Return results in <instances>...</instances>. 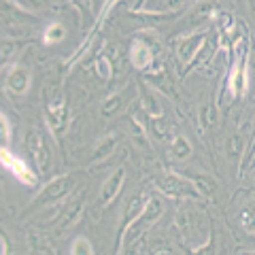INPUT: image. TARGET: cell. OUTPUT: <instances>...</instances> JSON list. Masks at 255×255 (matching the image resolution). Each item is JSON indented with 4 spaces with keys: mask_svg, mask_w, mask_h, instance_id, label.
I'll return each instance as SVG.
<instances>
[{
    "mask_svg": "<svg viewBox=\"0 0 255 255\" xmlns=\"http://www.w3.org/2000/svg\"><path fill=\"white\" fill-rule=\"evenodd\" d=\"M75 185V179L70 177V174H66V177H58V179H53L47 183V187L38 194L36 198V206H41V204H51V202H58L60 198H64L68 194L70 189H73Z\"/></svg>",
    "mask_w": 255,
    "mask_h": 255,
    "instance_id": "277c9868",
    "label": "cell"
},
{
    "mask_svg": "<svg viewBox=\"0 0 255 255\" xmlns=\"http://www.w3.org/2000/svg\"><path fill=\"white\" fill-rule=\"evenodd\" d=\"M70 255H94V247L87 241L85 236H79L73 241V247H70Z\"/></svg>",
    "mask_w": 255,
    "mask_h": 255,
    "instance_id": "5bb4252c",
    "label": "cell"
},
{
    "mask_svg": "<svg viewBox=\"0 0 255 255\" xmlns=\"http://www.w3.org/2000/svg\"><path fill=\"white\" fill-rule=\"evenodd\" d=\"M245 75H247V66H245V62L241 58L234 64L232 73H230V90H232V94H238V92L245 90V85H247Z\"/></svg>",
    "mask_w": 255,
    "mask_h": 255,
    "instance_id": "30bf717a",
    "label": "cell"
},
{
    "mask_svg": "<svg viewBox=\"0 0 255 255\" xmlns=\"http://www.w3.org/2000/svg\"><path fill=\"white\" fill-rule=\"evenodd\" d=\"M183 2H185V0H162V6L164 9H177V6Z\"/></svg>",
    "mask_w": 255,
    "mask_h": 255,
    "instance_id": "44dd1931",
    "label": "cell"
},
{
    "mask_svg": "<svg viewBox=\"0 0 255 255\" xmlns=\"http://www.w3.org/2000/svg\"><path fill=\"white\" fill-rule=\"evenodd\" d=\"M119 105H122V96H119V94H113V98H109L105 105H102V113H105V115H113Z\"/></svg>",
    "mask_w": 255,
    "mask_h": 255,
    "instance_id": "ffe728a7",
    "label": "cell"
},
{
    "mask_svg": "<svg viewBox=\"0 0 255 255\" xmlns=\"http://www.w3.org/2000/svg\"><path fill=\"white\" fill-rule=\"evenodd\" d=\"M124 177H126V170L124 168H117L111 177L107 179V183L102 185V189H100V204L102 206H107V204H111L117 198V194H119V189H122V185H124Z\"/></svg>",
    "mask_w": 255,
    "mask_h": 255,
    "instance_id": "8992f818",
    "label": "cell"
},
{
    "mask_svg": "<svg viewBox=\"0 0 255 255\" xmlns=\"http://www.w3.org/2000/svg\"><path fill=\"white\" fill-rule=\"evenodd\" d=\"M170 151H172V155L177 157L179 162H183V159H187L191 155V145H189V140L185 136H177V138H172Z\"/></svg>",
    "mask_w": 255,
    "mask_h": 255,
    "instance_id": "4fadbf2b",
    "label": "cell"
},
{
    "mask_svg": "<svg viewBox=\"0 0 255 255\" xmlns=\"http://www.w3.org/2000/svg\"><path fill=\"white\" fill-rule=\"evenodd\" d=\"M126 255H147V243H145V238H138V241L130 243Z\"/></svg>",
    "mask_w": 255,
    "mask_h": 255,
    "instance_id": "d6986e66",
    "label": "cell"
},
{
    "mask_svg": "<svg viewBox=\"0 0 255 255\" xmlns=\"http://www.w3.org/2000/svg\"><path fill=\"white\" fill-rule=\"evenodd\" d=\"M15 49V43H4L2 45V60H6V55H11Z\"/></svg>",
    "mask_w": 255,
    "mask_h": 255,
    "instance_id": "7402d4cb",
    "label": "cell"
},
{
    "mask_svg": "<svg viewBox=\"0 0 255 255\" xmlns=\"http://www.w3.org/2000/svg\"><path fill=\"white\" fill-rule=\"evenodd\" d=\"M245 255H255V253H245Z\"/></svg>",
    "mask_w": 255,
    "mask_h": 255,
    "instance_id": "d4e9b609",
    "label": "cell"
},
{
    "mask_svg": "<svg viewBox=\"0 0 255 255\" xmlns=\"http://www.w3.org/2000/svg\"><path fill=\"white\" fill-rule=\"evenodd\" d=\"M194 183H198V189H200V194L204 196V194H213L215 191V183H213V179L211 177H194Z\"/></svg>",
    "mask_w": 255,
    "mask_h": 255,
    "instance_id": "ac0fdd59",
    "label": "cell"
},
{
    "mask_svg": "<svg viewBox=\"0 0 255 255\" xmlns=\"http://www.w3.org/2000/svg\"><path fill=\"white\" fill-rule=\"evenodd\" d=\"M202 43H204V32H198V34H191V36H187V38H183V41L179 43V47H177L179 60H181L183 64L191 62V60L196 58L198 49L202 47Z\"/></svg>",
    "mask_w": 255,
    "mask_h": 255,
    "instance_id": "52a82bcc",
    "label": "cell"
},
{
    "mask_svg": "<svg viewBox=\"0 0 255 255\" xmlns=\"http://www.w3.org/2000/svg\"><path fill=\"white\" fill-rule=\"evenodd\" d=\"M0 155H2V164L13 172L15 179H19L21 183H26V185H36V177L30 172V168L26 166V162H21V159H17L13 153H9L6 151V147H2V151H0Z\"/></svg>",
    "mask_w": 255,
    "mask_h": 255,
    "instance_id": "5b68a950",
    "label": "cell"
},
{
    "mask_svg": "<svg viewBox=\"0 0 255 255\" xmlns=\"http://www.w3.org/2000/svg\"><path fill=\"white\" fill-rule=\"evenodd\" d=\"M79 213H81V202H75L73 206H68V209L62 213V221L58 223V232L60 234H64L79 219Z\"/></svg>",
    "mask_w": 255,
    "mask_h": 255,
    "instance_id": "7c38bea8",
    "label": "cell"
},
{
    "mask_svg": "<svg viewBox=\"0 0 255 255\" xmlns=\"http://www.w3.org/2000/svg\"><path fill=\"white\" fill-rule=\"evenodd\" d=\"M26 2H28L30 6H43V4L49 2V0H26Z\"/></svg>",
    "mask_w": 255,
    "mask_h": 255,
    "instance_id": "603a6c76",
    "label": "cell"
},
{
    "mask_svg": "<svg viewBox=\"0 0 255 255\" xmlns=\"http://www.w3.org/2000/svg\"><path fill=\"white\" fill-rule=\"evenodd\" d=\"M157 187L162 189L166 196H170V198H181V196H185V198H198V196H202L200 189L196 187L194 181L177 177V174H166V177H162V179L157 181Z\"/></svg>",
    "mask_w": 255,
    "mask_h": 255,
    "instance_id": "7a4b0ae2",
    "label": "cell"
},
{
    "mask_svg": "<svg viewBox=\"0 0 255 255\" xmlns=\"http://www.w3.org/2000/svg\"><path fill=\"white\" fill-rule=\"evenodd\" d=\"M115 142H117L115 136H109L107 140H102V142H100V147L96 149V153H94V162H100V159L109 157V155H111V151L115 149Z\"/></svg>",
    "mask_w": 255,
    "mask_h": 255,
    "instance_id": "9a60e30c",
    "label": "cell"
},
{
    "mask_svg": "<svg viewBox=\"0 0 255 255\" xmlns=\"http://www.w3.org/2000/svg\"><path fill=\"white\" fill-rule=\"evenodd\" d=\"M241 151H243V136L241 134H232V136H230V142H228V155L236 157Z\"/></svg>",
    "mask_w": 255,
    "mask_h": 255,
    "instance_id": "e0dca14e",
    "label": "cell"
},
{
    "mask_svg": "<svg viewBox=\"0 0 255 255\" xmlns=\"http://www.w3.org/2000/svg\"><path fill=\"white\" fill-rule=\"evenodd\" d=\"M251 9H253V17H255V0H251Z\"/></svg>",
    "mask_w": 255,
    "mask_h": 255,
    "instance_id": "cb8c5ba5",
    "label": "cell"
},
{
    "mask_svg": "<svg viewBox=\"0 0 255 255\" xmlns=\"http://www.w3.org/2000/svg\"><path fill=\"white\" fill-rule=\"evenodd\" d=\"M26 151L28 155L32 157V162H36L38 170L41 172H47L51 166V155H49V149L45 145V138L41 132L36 130H30L28 136H26Z\"/></svg>",
    "mask_w": 255,
    "mask_h": 255,
    "instance_id": "3957f363",
    "label": "cell"
},
{
    "mask_svg": "<svg viewBox=\"0 0 255 255\" xmlns=\"http://www.w3.org/2000/svg\"><path fill=\"white\" fill-rule=\"evenodd\" d=\"M177 228L181 232L183 243L189 247H196V249H200V247H204L211 241L206 219L202 217V213H198V211H189V209L181 211L177 215Z\"/></svg>",
    "mask_w": 255,
    "mask_h": 255,
    "instance_id": "6da1fadb",
    "label": "cell"
},
{
    "mask_svg": "<svg viewBox=\"0 0 255 255\" xmlns=\"http://www.w3.org/2000/svg\"><path fill=\"white\" fill-rule=\"evenodd\" d=\"M64 36H66V30H64L62 23H51V26L45 30V41L49 43V45H51V43L62 41Z\"/></svg>",
    "mask_w": 255,
    "mask_h": 255,
    "instance_id": "2e32d148",
    "label": "cell"
},
{
    "mask_svg": "<svg viewBox=\"0 0 255 255\" xmlns=\"http://www.w3.org/2000/svg\"><path fill=\"white\" fill-rule=\"evenodd\" d=\"M130 60H132V64H134L136 68H145V66H149L153 58H151V49H149L145 43L134 41L132 49H130Z\"/></svg>",
    "mask_w": 255,
    "mask_h": 255,
    "instance_id": "9c48e42d",
    "label": "cell"
},
{
    "mask_svg": "<svg viewBox=\"0 0 255 255\" xmlns=\"http://www.w3.org/2000/svg\"><path fill=\"white\" fill-rule=\"evenodd\" d=\"M6 85L13 94H23L28 90L30 85V68L26 64H17L11 73H9V79H6Z\"/></svg>",
    "mask_w": 255,
    "mask_h": 255,
    "instance_id": "ba28073f",
    "label": "cell"
},
{
    "mask_svg": "<svg viewBox=\"0 0 255 255\" xmlns=\"http://www.w3.org/2000/svg\"><path fill=\"white\" fill-rule=\"evenodd\" d=\"M238 223L245 232L255 234V202H247L238 213Z\"/></svg>",
    "mask_w": 255,
    "mask_h": 255,
    "instance_id": "8fae6325",
    "label": "cell"
}]
</instances>
